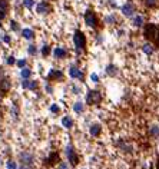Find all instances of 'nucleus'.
<instances>
[{"instance_id": "27", "label": "nucleus", "mask_w": 159, "mask_h": 169, "mask_svg": "<svg viewBox=\"0 0 159 169\" xmlns=\"http://www.w3.org/2000/svg\"><path fill=\"white\" fill-rule=\"evenodd\" d=\"M27 53H29L30 56H36V53H37V48H36L33 43H30V45L27 46Z\"/></svg>"}, {"instance_id": "38", "label": "nucleus", "mask_w": 159, "mask_h": 169, "mask_svg": "<svg viewBox=\"0 0 159 169\" xmlns=\"http://www.w3.org/2000/svg\"><path fill=\"white\" fill-rule=\"evenodd\" d=\"M7 169H17L16 168V162H15V161H9L7 162Z\"/></svg>"}, {"instance_id": "24", "label": "nucleus", "mask_w": 159, "mask_h": 169, "mask_svg": "<svg viewBox=\"0 0 159 169\" xmlns=\"http://www.w3.org/2000/svg\"><path fill=\"white\" fill-rule=\"evenodd\" d=\"M22 36H23V39H26V40H32V39H34V30H32V29H23L22 30Z\"/></svg>"}, {"instance_id": "11", "label": "nucleus", "mask_w": 159, "mask_h": 169, "mask_svg": "<svg viewBox=\"0 0 159 169\" xmlns=\"http://www.w3.org/2000/svg\"><path fill=\"white\" fill-rule=\"evenodd\" d=\"M116 146L119 148L122 152L133 153V145H132V143H129V142H126L125 139H119V140H116Z\"/></svg>"}, {"instance_id": "21", "label": "nucleus", "mask_w": 159, "mask_h": 169, "mask_svg": "<svg viewBox=\"0 0 159 169\" xmlns=\"http://www.w3.org/2000/svg\"><path fill=\"white\" fill-rule=\"evenodd\" d=\"M148 133L153 139H159V125H151L148 129Z\"/></svg>"}, {"instance_id": "14", "label": "nucleus", "mask_w": 159, "mask_h": 169, "mask_svg": "<svg viewBox=\"0 0 159 169\" xmlns=\"http://www.w3.org/2000/svg\"><path fill=\"white\" fill-rule=\"evenodd\" d=\"M141 50H142V53H145L146 56H152L156 52V48H155V45H152L151 42H145V43H142V46H141Z\"/></svg>"}, {"instance_id": "25", "label": "nucleus", "mask_w": 159, "mask_h": 169, "mask_svg": "<svg viewBox=\"0 0 159 169\" xmlns=\"http://www.w3.org/2000/svg\"><path fill=\"white\" fill-rule=\"evenodd\" d=\"M62 126L66 129H72L73 128V119H72L70 116H64L62 118Z\"/></svg>"}, {"instance_id": "10", "label": "nucleus", "mask_w": 159, "mask_h": 169, "mask_svg": "<svg viewBox=\"0 0 159 169\" xmlns=\"http://www.w3.org/2000/svg\"><path fill=\"white\" fill-rule=\"evenodd\" d=\"M59 162H60V155H59V152H50L48 158L43 161V165H45V166H53V165L59 163Z\"/></svg>"}, {"instance_id": "33", "label": "nucleus", "mask_w": 159, "mask_h": 169, "mask_svg": "<svg viewBox=\"0 0 159 169\" xmlns=\"http://www.w3.org/2000/svg\"><path fill=\"white\" fill-rule=\"evenodd\" d=\"M6 63H7L9 66H13V64L16 63V59H15V56H13V55L7 56V60H6Z\"/></svg>"}, {"instance_id": "6", "label": "nucleus", "mask_w": 159, "mask_h": 169, "mask_svg": "<svg viewBox=\"0 0 159 169\" xmlns=\"http://www.w3.org/2000/svg\"><path fill=\"white\" fill-rule=\"evenodd\" d=\"M69 76H70L72 79H75V80H79L80 83L85 82V73L76 64H72L70 67H69Z\"/></svg>"}, {"instance_id": "13", "label": "nucleus", "mask_w": 159, "mask_h": 169, "mask_svg": "<svg viewBox=\"0 0 159 169\" xmlns=\"http://www.w3.org/2000/svg\"><path fill=\"white\" fill-rule=\"evenodd\" d=\"M10 89H12V82L9 78H1L0 79V92H1V95H6L7 92H10Z\"/></svg>"}, {"instance_id": "29", "label": "nucleus", "mask_w": 159, "mask_h": 169, "mask_svg": "<svg viewBox=\"0 0 159 169\" xmlns=\"http://www.w3.org/2000/svg\"><path fill=\"white\" fill-rule=\"evenodd\" d=\"M49 53H50V46L49 45H43V48H42V56L48 57Z\"/></svg>"}, {"instance_id": "35", "label": "nucleus", "mask_w": 159, "mask_h": 169, "mask_svg": "<svg viewBox=\"0 0 159 169\" xmlns=\"http://www.w3.org/2000/svg\"><path fill=\"white\" fill-rule=\"evenodd\" d=\"M50 112H52V113H59V112H60V108L56 105V103H53V105L50 106Z\"/></svg>"}, {"instance_id": "18", "label": "nucleus", "mask_w": 159, "mask_h": 169, "mask_svg": "<svg viewBox=\"0 0 159 169\" xmlns=\"http://www.w3.org/2000/svg\"><path fill=\"white\" fill-rule=\"evenodd\" d=\"M105 73L108 75V76H111V78H115L118 73H119V69H118V66L113 63H109L106 67H105Z\"/></svg>"}, {"instance_id": "7", "label": "nucleus", "mask_w": 159, "mask_h": 169, "mask_svg": "<svg viewBox=\"0 0 159 169\" xmlns=\"http://www.w3.org/2000/svg\"><path fill=\"white\" fill-rule=\"evenodd\" d=\"M66 155H67V159H69L70 166H76V165L79 163V155L75 152V148H73V145H67V146H66Z\"/></svg>"}, {"instance_id": "8", "label": "nucleus", "mask_w": 159, "mask_h": 169, "mask_svg": "<svg viewBox=\"0 0 159 169\" xmlns=\"http://www.w3.org/2000/svg\"><path fill=\"white\" fill-rule=\"evenodd\" d=\"M64 79V75L60 69H50L48 73L49 82H62Z\"/></svg>"}, {"instance_id": "32", "label": "nucleus", "mask_w": 159, "mask_h": 169, "mask_svg": "<svg viewBox=\"0 0 159 169\" xmlns=\"http://www.w3.org/2000/svg\"><path fill=\"white\" fill-rule=\"evenodd\" d=\"M37 88H39V82L37 80H32L29 83V89H30V90H36Z\"/></svg>"}, {"instance_id": "40", "label": "nucleus", "mask_w": 159, "mask_h": 169, "mask_svg": "<svg viewBox=\"0 0 159 169\" xmlns=\"http://www.w3.org/2000/svg\"><path fill=\"white\" fill-rule=\"evenodd\" d=\"M3 42H4V43H10V42H12L10 36H9V34H4V36H3Z\"/></svg>"}, {"instance_id": "37", "label": "nucleus", "mask_w": 159, "mask_h": 169, "mask_svg": "<svg viewBox=\"0 0 159 169\" xmlns=\"http://www.w3.org/2000/svg\"><path fill=\"white\" fill-rule=\"evenodd\" d=\"M16 64L20 67V69H23V67H26V60L24 59H20V60H17Z\"/></svg>"}, {"instance_id": "17", "label": "nucleus", "mask_w": 159, "mask_h": 169, "mask_svg": "<svg viewBox=\"0 0 159 169\" xmlns=\"http://www.w3.org/2000/svg\"><path fill=\"white\" fill-rule=\"evenodd\" d=\"M9 12V1L7 0H0V20H4Z\"/></svg>"}, {"instance_id": "12", "label": "nucleus", "mask_w": 159, "mask_h": 169, "mask_svg": "<svg viewBox=\"0 0 159 169\" xmlns=\"http://www.w3.org/2000/svg\"><path fill=\"white\" fill-rule=\"evenodd\" d=\"M20 161L23 165H27V166H33V163H34V156H33V153H29V152H22L20 153Z\"/></svg>"}, {"instance_id": "41", "label": "nucleus", "mask_w": 159, "mask_h": 169, "mask_svg": "<svg viewBox=\"0 0 159 169\" xmlns=\"http://www.w3.org/2000/svg\"><path fill=\"white\" fill-rule=\"evenodd\" d=\"M19 169H33V166H27V165H22Z\"/></svg>"}, {"instance_id": "1", "label": "nucleus", "mask_w": 159, "mask_h": 169, "mask_svg": "<svg viewBox=\"0 0 159 169\" xmlns=\"http://www.w3.org/2000/svg\"><path fill=\"white\" fill-rule=\"evenodd\" d=\"M142 36L146 42H151L155 48H159V24L153 22H146L142 27Z\"/></svg>"}, {"instance_id": "26", "label": "nucleus", "mask_w": 159, "mask_h": 169, "mask_svg": "<svg viewBox=\"0 0 159 169\" xmlns=\"http://www.w3.org/2000/svg\"><path fill=\"white\" fill-rule=\"evenodd\" d=\"M20 75H22L23 79H29V78L32 76V70H30L29 67H23V69L20 70Z\"/></svg>"}, {"instance_id": "16", "label": "nucleus", "mask_w": 159, "mask_h": 169, "mask_svg": "<svg viewBox=\"0 0 159 169\" xmlns=\"http://www.w3.org/2000/svg\"><path fill=\"white\" fill-rule=\"evenodd\" d=\"M89 133L92 138H99L102 135V125L100 123H92L89 126Z\"/></svg>"}, {"instance_id": "28", "label": "nucleus", "mask_w": 159, "mask_h": 169, "mask_svg": "<svg viewBox=\"0 0 159 169\" xmlns=\"http://www.w3.org/2000/svg\"><path fill=\"white\" fill-rule=\"evenodd\" d=\"M22 4H23V7H26V9H33L34 7V0H23Z\"/></svg>"}, {"instance_id": "4", "label": "nucleus", "mask_w": 159, "mask_h": 169, "mask_svg": "<svg viewBox=\"0 0 159 169\" xmlns=\"http://www.w3.org/2000/svg\"><path fill=\"white\" fill-rule=\"evenodd\" d=\"M83 20H85V24L90 29H97L99 27V17H97L95 10H92V9H88L85 12Z\"/></svg>"}, {"instance_id": "36", "label": "nucleus", "mask_w": 159, "mask_h": 169, "mask_svg": "<svg viewBox=\"0 0 159 169\" xmlns=\"http://www.w3.org/2000/svg\"><path fill=\"white\" fill-rule=\"evenodd\" d=\"M90 80L93 82V83H99V75L97 73H92L90 75Z\"/></svg>"}, {"instance_id": "3", "label": "nucleus", "mask_w": 159, "mask_h": 169, "mask_svg": "<svg viewBox=\"0 0 159 169\" xmlns=\"http://www.w3.org/2000/svg\"><path fill=\"white\" fill-rule=\"evenodd\" d=\"M103 100V93L97 89H89L86 93V105L89 106H97Z\"/></svg>"}, {"instance_id": "44", "label": "nucleus", "mask_w": 159, "mask_h": 169, "mask_svg": "<svg viewBox=\"0 0 159 169\" xmlns=\"http://www.w3.org/2000/svg\"><path fill=\"white\" fill-rule=\"evenodd\" d=\"M46 90H48V93H52V88L49 85H46Z\"/></svg>"}, {"instance_id": "20", "label": "nucleus", "mask_w": 159, "mask_h": 169, "mask_svg": "<svg viewBox=\"0 0 159 169\" xmlns=\"http://www.w3.org/2000/svg\"><path fill=\"white\" fill-rule=\"evenodd\" d=\"M103 22L106 24H109V26H113V24L118 23V17H116L115 13H109V15H106V16H105Z\"/></svg>"}, {"instance_id": "42", "label": "nucleus", "mask_w": 159, "mask_h": 169, "mask_svg": "<svg viewBox=\"0 0 159 169\" xmlns=\"http://www.w3.org/2000/svg\"><path fill=\"white\" fill-rule=\"evenodd\" d=\"M123 34H125V30H123V29L118 30V36H123Z\"/></svg>"}, {"instance_id": "31", "label": "nucleus", "mask_w": 159, "mask_h": 169, "mask_svg": "<svg viewBox=\"0 0 159 169\" xmlns=\"http://www.w3.org/2000/svg\"><path fill=\"white\" fill-rule=\"evenodd\" d=\"M57 169H70V163L69 162H59V166H57Z\"/></svg>"}, {"instance_id": "5", "label": "nucleus", "mask_w": 159, "mask_h": 169, "mask_svg": "<svg viewBox=\"0 0 159 169\" xmlns=\"http://www.w3.org/2000/svg\"><path fill=\"white\" fill-rule=\"evenodd\" d=\"M120 13H122V16L126 17V19H132V17L136 15L135 3L130 1V0H127L126 3H123V4L120 6Z\"/></svg>"}, {"instance_id": "23", "label": "nucleus", "mask_w": 159, "mask_h": 169, "mask_svg": "<svg viewBox=\"0 0 159 169\" xmlns=\"http://www.w3.org/2000/svg\"><path fill=\"white\" fill-rule=\"evenodd\" d=\"M143 6L146 9H149V10H152V9H156L159 4V0H142Z\"/></svg>"}, {"instance_id": "39", "label": "nucleus", "mask_w": 159, "mask_h": 169, "mask_svg": "<svg viewBox=\"0 0 159 169\" xmlns=\"http://www.w3.org/2000/svg\"><path fill=\"white\" fill-rule=\"evenodd\" d=\"M29 83H30V80L23 79V80H22V88H23V89H29Z\"/></svg>"}, {"instance_id": "9", "label": "nucleus", "mask_w": 159, "mask_h": 169, "mask_svg": "<svg viewBox=\"0 0 159 169\" xmlns=\"http://www.w3.org/2000/svg\"><path fill=\"white\" fill-rule=\"evenodd\" d=\"M145 23H146V17L143 16V15H141V13H136L135 16L130 19V24L135 29H142L143 26H145Z\"/></svg>"}, {"instance_id": "43", "label": "nucleus", "mask_w": 159, "mask_h": 169, "mask_svg": "<svg viewBox=\"0 0 159 169\" xmlns=\"http://www.w3.org/2000/svg\"><path fill=\"white\" fill-rule=\"evenodd\" d=\"M155 169H159V156H158V159H156V163H155Z\"/></svg>"}, {"instance_id": "22", "label": "nucleus", "mask_w": 159, "mask_h": 169, "mask_svg": "<svg viewBox=\"0 0 159 169\" xmlns=\"http://www.w3.org/2000/svg\"><path fill=\"white\" fill-rule=\"evenodd\" d=\"M73 112L78 113V115H82V113L85 112V103L80 102V100L75 102V103H73Z\"/></svg>"}, {"instance_id": "19", "label": "nucleus", "mask_w": 159, "mask_h": 169, "mask_svg": "<svg viewBox=\"0 0 159 169\" xmlns=\"http://www.w3.org/2000/svg\"><path fill=\"white\" fill-rule=\"evenodd\" d=\"M36 12L39 15H46V13L50 12V6H49L46 1H40V3H37V6H36Z\"/></svg>"}, {"instance_id": "30", "label": "nucleus", "mask_w": 159, "mask_h": 169, "mask_svg": "<svg viewBox=\"0 0 159 169\" xmlns=\"http://www.w3.org/2000/svg\"><path fill=\"white\" fill-rule=\"evenodd\" d=\"M10 29H12L13 32H19V30H20V26H19V23H17L16 20H12V22H10Z\"/></svg>"}, {"instance_id": "2", "label": "nucleus", "mask_w": 159, "mask_h": 169, "mask_svg": "<svg viewBox=\"0 0 159 169\" xmlns=\"http://www.w3.org/2000/svg\"><path fill=\"white\" fill-rule=\"evenodd\" d=\"M73 45H75V49H76V53L78 55L86 52L88 39H86V34L82 32V30H79V29L75 30V33H73Z\"/></svg>"}, {"instance_id": "34", "label": "nucleus", "mask_w": 159, "mask_h": 169, "mask_svg": "<svg viewBox=\"0 0 159 169\" xmlns=\"http://www.w3.org/2000/svg\"><path fill=\"white\" fill-rule=\"evenodd\" d=\"M72 92H73L75 95H79L80 92H82V89H80V86H78V85H72Z\"/></svg>"}, {"instance_id": "15", "label": "nucleus", "mask_w": 159, "mask_h": 169, "mask_svg": "<svg viewBox=\"0 0 159 169\" xmlns=\"http://www.w3.org/2000/svg\"><path fill=\"white\" fill-rule=\"evenodd\" d=\"M67 55H69V52H67V49L63 48V46H56L55 50H53L55 59H66Z\"/></svg>"}]
</instances>
